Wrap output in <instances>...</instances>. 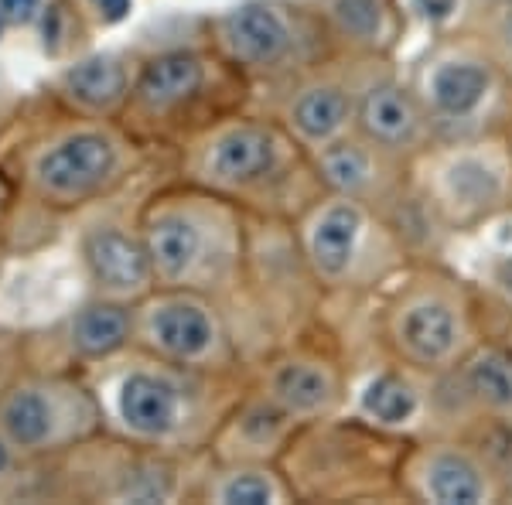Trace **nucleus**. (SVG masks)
<instances>
[{
	"instance_id": "423d86ee",
	"label": "nucleus",
	"mask_w": 512,
	"mask_h": 505,
	"mask_svg": "<svg viewBox=\"0 0 512 505\" xmlns=\"http://www.w3.org/2000/svg\"><path fill=\"white\" fill-rule=\"evenodd\" d=\"M222 41L246 65H277L291 52V24L270 4H243L222 18Z\"/></svg>"
},
{
	"instance_id": "f8f14e48",
	"label": "nucleus",
	"mask_w": 512,
	"mask_h": 505,
	"mask_svg": "<svg viewBox=\"0 0 512 505\" xmlns=\"http://www.w3.org/2000/svg\"><path fill=\"white\" fill-rule=\"evenodd\" d=\"M120 413L137 434L161 437L178 420V393L158 376H130L120 389Z\"/></svg>"
},
{
	"instance_id": "7ed1b4c3",
	"label": "nucleus",
	"mask_w": 512,
	"mask_h": 505,
	"mask_svg": "<svg viewBox=\"0 0 512 505\" xmlns=\"http://www.w3.org/2000/svg\"><path fill=\"white\" fill-rule=\"evenodd\" d=\"M390 342L403 362L417 369H448L465 355V311L441 287H417L393 304Z\"/></svg>"
},
{
	"instance_id": "cd10ccee",
	"label": "nucleus",
	"mask_w": 512,
	"mask_h": 505,
	"mask_svg": "<svg viewBox=\"0 0 512 505\" xmlns=\"http://www.w3.org/2000/svg\"><path fill=\"white\" fill-rule=\"evenodd\" d=\"M96 4H99V11H103L110 21H120L123 14L130 11V0H96Z\"/></svg>"
},
{
	"instance_id": "c756f323",
	"label": "nucleus",
	"mask_w": 512,
	"mask_h": 505,
	"mask_svg": "<svg viewBox=\"0 0 512 505\" xmlns=\"http://www.w3.org/2000/svg\"><path fill=\"white\" fill-rule=\"evenodd\" d=\"M506 349L512 352V325H509V331H506Z\"/></svg>"
},
{
	"instance_id": "c85d7f7f",
	"label": "nucleus",
	"mask_w": 512,
	"mask_h": 505,
	"mask_svg": "<svg viewBox=\"0 0 512 505\" xmlns=\"http://www.w3.org/2000/svg\"><path fill=\"white\" fill-rule=\"evenodd\" d=\"M4 468H7V447L0 444V471H4Z\"/></svg>"
},
{
	"instance_id": "bb28decb",
	"label": "nucleus",
	"mask_w": 512,
	"mask_h": 505,
	"mask_svg": "<svg viewBox=\"0 0 512 505\" xmlns=\"http://www.w3.org/2000/svg\"><path fill=\"white\" fill-rule=\"evenodd\" d=\"M35 7H38V0H0V11L14 21H28L31 14H35Z\"/></svg>"
},
{
	"instance_id": "a878e982",
	"label": "nucleus",
	"mask_w": 512,
	"mask_h": 505,
	"mask_svg": "<svg viewBox=\"0 0 512 505\" xmlns=\"http://www.w3.org/2000/svg\"><path fill=\"white\" fill-rule=\"evenodd\" d=\"M410 11L417 14V18L431 21V24H441L448 21L454 11H458V0H407Z\"/></svg>"
},
{
	"instance_id": "0eeeda50",
	"label": "nucleus",
	"mask_w": 512,
	"mask_h": 505,
	"mask_svg": "<svg viewBox=\"0 0 512 505\" xmlns=\"http://www.w3.org/2000/svg\"><path fill=\"white\" fill-rule=\"evenodd\" d=\"M362 233H366V212L355 198H342L318 215L308 233V256L321 277L342 280L352 270Z\"/></svg>"
},
{
	"instance_id": "6ab92c4d",
	"label": "nucleus",
	"mask_w": 512,
	"mask_h": 505,
	"mask_svg": "<svg viewBox=\"0 0 512 505\" xmlns=\"http://www.w3.org/2000/svg\"><path fill=\"white\" fill-rule=\"evenodd\" d=\"M338 35L362 48H386L396 31L390 0H332L328 7Z\"/></svg>"
},
{
	"instance_id": "412c9836",
	"label": "nucleus",
	"mask_w": 512,
	"mask_h": 505,
	"mask_svg": "<svg viewBox=\"0 0 512 505\" xmlns=\"http://www.w3.org/2000/svg\"><path fill=\"white\" fill-rule=\"evenodd\" d=\"M65 82H69L72 96L82 99V103L110 106L113 99H120V93L127 89V72L113 59H89L76 65Z\"/></svg>"
},
{
	"instance_id": "20e7f679",
	"label": "nucleus",
	"mask_w": 512,
	"mask_h": 505,
	"mask_svg": "<svg viewBox=\"0 0 512 505\" xmlns=\"http://www.w3.org/2000/svg\"><path fill=\"white\" fill-rule=\"evenodd\" d=\"M355 127L383 154L420 151L427 134L434 130L417 89H407L393 79H379L362 89L359 103H355Z\"/></svg>"
},
{
	"instance_id": "7c9ffc66",
	"label": "nucleus",
	"mask_w": 512,
	"mask_h": 505,
	"mask_svg": "<svg viewBox=\"0 0 512 505\" xmlns=\"http://www.w3.org/2000/svg\"><path fill=\"white\" fill-rule=\"evenodd\" d=\"M509 154H512V127H509Z\"/></svg>"
},
{
	"instance_id": "2eb2a0df",
	"label": "nucleus",
	"mask_w": 512,
	"mask_h": 505,
	"mask_svg": "<svg viewBox=\"0 0 512 505\" xmlns=\"http://www.w3.org/2000/svg\"><path fill=\"white\" fill-rule=\"evenodd\" d=\"M270 164H274V140L256 127L233 130L212 151V175L222 181H233V185L267 175Z\"/></svg>"
},
{
	"instance_id": "393cba45",
	"label": "nucleus",
	"mask_w": 512,
	"mask_h": 505,
	"mask_svg": "<svg viewBox=\"0 0 512 505\" xmlns=\"http://www.w3.org/2000/svg\"><path fill=\"white\" fill-rule=\"evenodd\" d=\"M274 485L263 475H236L222 485V502L229 505H267L274 502Z\"/></svg>"
},
{
	"instance_id": "6e6552de",
	"label": "nucleus",
	"mask_w": 512,
	"mask_h": 505,
	"mask_svg": "<svg viewBox=\"0 0 512 505\" xmlns=\"http://www.w3.org/2000/svg\"><path fill=\"white\" fill-rule=\"evenodd\" d=\"M113 168V147L110 140L96 134H79L65 140L55 151H48L38 164V175L52 192L72 195L99 185Z\"/></svg>"
},
{
	"instance_id": "b1692460",
	"label": "nucleus",
	"mask_w": 512,
	"mask_h": 505,
	"mask_svg": "<svg viewBox=\"0 0 512 505\" xmlns=\"http://www.w3.org/2000/svg\"><path fill=\"white\" fill-rule=\"evenodd\" d=\"M485 48H489L495 65H499V69H506L512 76V0H499V4L492 7Z\"/></svg>"
},
{
	"instance_id": "ddd939ff",
	"label": "nucleus",
	"mask_w": 512,
	"mask_h": 505,
	"mask_svg": "<svg viewBox=\"0 0 512 505\" xmlns=\"http://www.w3.org/2000/svg\"><path fill=\"white\" fill-rule=\"evenodd\" d=\"M379 157H383V151L369 144L366 137L332 140V144L321 147L318 168L335 192H342L345 198H359L373 188V181H379Z\"/></svg>"
},
{
	"instance_id": "f257e3e1",
	"label": "nucleus",
	"mask_w": 512,
	"mask_h": 505,
	"mask_svg": "<svg viewBox=\"0 0 512 505\" xmlns=\"http://www.w3.org/2000/svg\"><path fill=\"white\" fill-rule=\"evenodd\" d=\"M427 195L451 226H475L509 202L512 154L485 144H454L431 157Z\"/></svg>"
},
{
	"instance_id": "1a4fd4ad",
	"label": "nucleus",
	"mask_w": 512,
	"mask_h": 505,
	"mask_svg": "<svg viewBox=\"0 0 512 505\" xmlns=\"http://www.w3.org/2000/svg\"><path fill=\"white\" fill-rule=\"evenodd\" d=\"M458 386L478 410L512 420V352L478 345L458 359Z\"/></svg>"
},
{
	"instance_id": "a211bd4d",
	"label": "nucleus",
	"mask_w": 512,
	"mask_h": 505,
	"mask_svg": "<svg viewBox=\"0 0 512 505\" xmlns=\"http://www.w3.org/2000/svg\"><path fill=\"white\" fill-rule=\"evenodd\" d=\"M420 413V393L400 372H376L362 389V417L373 420L376 427L396 430L407 427Z\"/></svg>"
},
{
	"instance_id": "39448f33",
	"label": "nucleus",
	"mask_w": 512,
	"mask_h": 505,
	"mask_svg": "<svg viewBox=\"0 0 512 505\" xmlns=\"http://www.w3.org/2000/svg\"><path fill=\"white\" fill-rule=\"evenodd\" d=\"M417 495L437 505H478L492 499L489 468L472 451L454 444H434L414 458Z\"/></svg>"
},
{
	"instance_id": "9d476101",
	"label": "nucleus",
	"mask_w": 512,
	"mask_h": 505,
	"mask_svg": "<svg viewBox=\"0 0 512 505\" xmlns=\"http://www.w3.org/2000/svg\"><path fill=\"white\" fill-rule=\"evenodd\" d=\"M86 260L99 284L110 291H140L151 277V253L123 233H96L86 243Z\"/></svg>"
},
{
	"instance_id": "5701e85b",
	"label": "nucleus",
	"mask_w": 512,
	"mask_h": 505,
	"mask_svg": "<svg viewBox=\"0 0 512 505\" xmlns=\"http://www.w3.org/2000/svg\"><path fill=\"white\" fill-rule=\"evenodd\" d=\"M4 427L18 444H41L52 427V410L38 393H18L4 407Z\"/></svg>"
},
{
	"instance_id": "aec40b11",
	"label": "nucleus",
	"mask_w": 512,
	"mask_h": 505,
	"mask_svg": "<svg viewBox=\"0 0 512 505\" xmlns=\"http://www.w3.org/2000/svg\"><path fill=\"white\" fill-rule=\"evenodd\" d=\"M274 393L291 413H318L335 400V379L315 362H291L274 376Z\"/></svg>"
},
{
	"instance_id": "9b49d317",
	"label": "nucleus",
	"mask_w": 512,
	"mask_h": 505,
	"mask_svg": "<svg viewBox=\"0 0 512 505\" xmlns=\"http://www.w3.org/2000/svg\"><path fill=\"white\" fill-rule=\"evenodd\" d=\"M355 117V103L342 86H311L294 99L291 120L308 144H332Z\"/></svg>"
},
{
	"instance_id": "dca6fc26",
	"label": "nucleus",
	"mask_w": 512,
	"mask_h": 505,
	"mask_svg": "<svg viewBox=\"0 0 512 505\" xmlns=\"http://www.w3.org/2000/svg\"><path fill=\"white\" fill-rule=\"evenodd\" d=\"M151 335L175 359H198L212 345V321L198 304H168L154 314Z\"/></svg>"
},
{
	"instance_id": "f03ea898",
	"label": "nucleus",
	"mask_w": 512,
	"mask_h": 505,
	"mask_svg": "<svg viewBox=\"0 0 512 505\" xmlns=\"http://www.w3.org/2000/svg\"><path fill=\"white\" fill-rule=\"evenodd\" d=\"M495 86H499V65L489 52L454 48L427 62V69L420 72L417 96L434 130L461 137L475 130V123L489 110Z\"/></svg>"
},
{
	"instance_id": "4468645a",
	"label": "nucleus",
	"mask_w": 512,
	"mask_h": 505,
	"mask_svg": "<svg viewBox=\"0 0 512 505\" xmlns=\"http://www.w3.org/2000/svg\"><path fill=\"white\" fill-rule=\"evenodd\" d=\"M202 76H205V69L195 55H185V52L161 55V59H154L144 69V76L137 82V96H140V103L151 106V110H168V106H175L181 99L198 93Z\"/></svg>"
},
{
	"instance_id": "4be33fe9",
	"label": "nucleus",
	"mask_w": 512,
	"mask_h": 505,
	"mask_svg": "<svg viewBox=\"0 0 512 505\" xmlns=\"http://www.w3.org/2000/svg\"><path fill=\"white\" fill-rule=\"evenodd\" d=\"M127 342V314L120 308H89L76 321V345L86 355H110Z\"/></svg>"
},
{
	"instance_id": "f3484780",
	"label": "nucleus",
	"mask_w": 512,
	"mask_h": 505,
	"mask_svg": "<svg viewBox=\"0 0 512 505\" xmlns=\"http://www.w3.org/2000/svg\"><path fill=\"white\" fill-rule=\"evenodd\" d=\"M147 253H151V263L161 277L178 280L195 267L198 253H202V233L185 215H164L151 226Z\"/></svg>"
}]
</instances>
